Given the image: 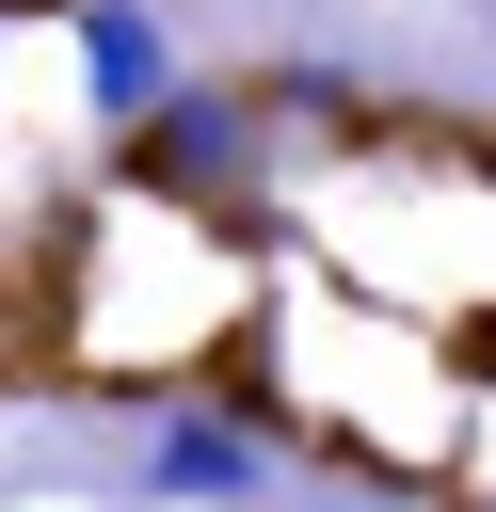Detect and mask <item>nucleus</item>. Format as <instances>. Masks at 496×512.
<instances>
[{"instance_id": "1", "label": "nucleus", "mask_w": 496, "mask_h": 512, "mask_svg": "<svg viewBox=\"0 0 496 512\" xmlns=\"http://www.w3.org/2000/svg\"><path fill=\"white\" fill-rule=\"evenodd\" d=\"M128 160L112 176H144V192H176V208H208V224H256L272 192H288V160H272V80H176L144 128H112Z\"/></svg>"}, {"instance_id": "2", "label": "nucleus", "mask_w": 496, "mask_h": 512, "mask_svg": "<svg viewBox=\"0 0 496 512\" xmlns=\"http://www.w3.org/2000/svg\"><path fill=\"white\" fill-rule=\"evenodd\" d=\"M64 48H80V112L96 128H144L176 96V16L160 0H64Z\"/></svg>"}, {"instance_id": "3", "label": "nucleus", "mask_w": 496, "mask_h": 512, "mask_svg": "<svg viewBox=\"0 0 496 512\" xmlns=\"http://www.w3.org/2000/svg\"><path fill=\"white\" fill-rule=\"evenodd\" d=\"M448 512H496V448H480V464H464V480H448Z\"/></svg>"}, {"instance_id": "4", "label": "nucleus", "mask_w": 496, "mask_h": 512, "mask_svg": "<svg viewBox=\"0 0 496 512\" xmlns=\"http://www.w3.org/2000/svg\"><path fill=\"white\" fill-rule=\"evenodd\" d=\"M480 32H496V0H480Z\"/></svg>"}]
</instances>
